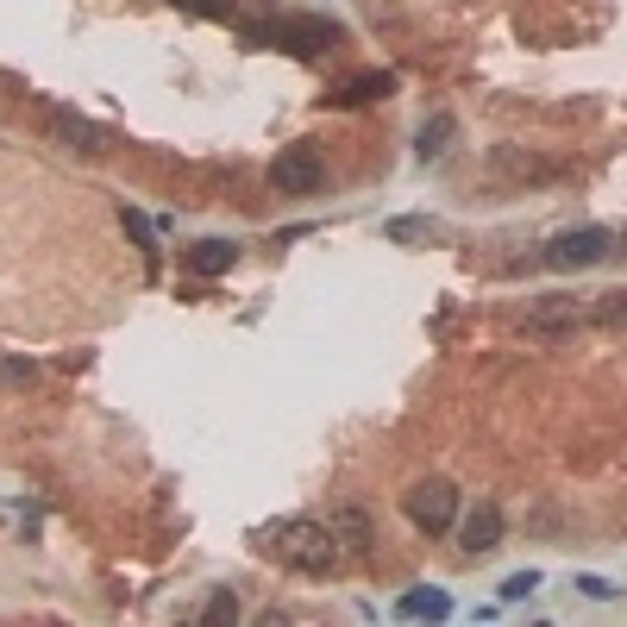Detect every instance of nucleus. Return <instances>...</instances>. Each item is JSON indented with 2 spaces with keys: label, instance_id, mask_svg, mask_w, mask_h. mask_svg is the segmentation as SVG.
I'll use <instances>...</instances> for the list:
<instances>
[{
  "label": "nucleus",
  "instance_id": "12",
  "mask_svg": "<svg viewBox=\"0 0 627 627\" xmlns=\"http://www.w3.org/2000/svg\"><path fill=\"white\" fill-rule=\"evenodd\" d=\"M571 321H577L571 308H533V314H527V333H565Z\"/></svg>",
  "mask_w": 627,
  "mask_h": 627
},
{
  "label": "nucleus",
  "instance_id": "13",
  "mask_svg": "<svg viewBox=\"0 0 627 627\" xmlns=\"http://www.w3.org/2000/svg\"><path fill=\"white\" fill-rule=\"evenodd\" d=\"M577 590H583L590 602H615V596H622V583H608V577H596V571L577 577Z\"/></svg>",
  "mask_w": 627,
  "mask_h": 627
},
{
  "label": "nucleus",
  "instance_id": "11",
  "mask_svg": "<svg viewBox=\"0 0 627 627\" xmlns=\"http://www.w3.org/2000/svg\"><path fill=\"white\" fill-rule=\"evenodd\" d=\"M57 132H63V138H70V145H82V150H100V132L88 120H75L70 107H63V113H57Z\"/></svg>",
  "mask_w": 627,
  "mask_h": 627
},
{
  "label": "nucleus",
  "instance_id": "14",
  "mask_svg": "<svg viewBox=\"0 0 627 627\" xmlns=\"http://www.w3.org/2000/svg\"><path fill=\"white\" fill-rule=\"evenodd\" d=\"M120 226H125V232H132V245H138V251H150V245H157V239H150V226H145V214H138V207H120Z\"/></svg>",
  "mask_w": 627,
  "mask_h": 627
},
{
  "label": "nucleus",
  "instance_id": "10",
  "mask_svg": "<svg viewBox=\"0 0 627 627\" xmlns=\"http://www.w3.org/2000/svg\"><path fill=\"white\" fill-rule=\"evenodd\" d=\"M383 95H396V75H389V70H371V75H358V82H351L346 100H383Z\"/></svg>",
  "mask_w": 627,
  "mask_h": 627
},
{
  "label": "nucleus",
  "instance_id": "4",
  "mask_svg": "<svg viewBox=\"0 0 627 627\" xmlns=\"http://www.w3.org/2000/svg\"><path fill=\"white\" fill-rule=\"evenodd\" d=\"M270 189H282V195H321V189H326L321 157H314L308 145L276 150V157H270Z\"/></svg>",
  "mask_w": 627,
  "mask_h": 627
},
{
  "label": "nucleus",
  "instance_id": "6",
  "mask_svg": "<svg viewBox=\"0 0 627 627\" xmlns=\"http://www.w3.org/2000/svg\"><path fill=\"white\" fill-rule=\"evenodd\" d=\"M182 264H189V276H226L239 264V245L232 239H195V245L182 251Z\"/></svg>",
  "mask_w": 627,
  "mask_h": 627
},
{
  "label": "nucleus",
  "instance_id": "2",
  "mask_svg": "<svg viewBox=\"0 0 627 627\" xmlns=\"http://www.w3.org/2000/svg\"><path fill=\"white\" fill-rule=\"evenodd\" d=\"M401 508H408V521L421 533H446L458 521V483L451 477H421V483L401 490Z\"/></svg>",
  "mask_w": 627,
  "mask_h": 627
},
{
  "label": "nucleus",
  "instance_id": "19",
  "mask_svg": "<svg viewBox=\"0 0 627 627\" xmlns=\"http://www.w3.org/2000/svg\"><path fill=\"white\" fill-rule=\"evenodd\" d=\"M0 376H7V383H32V376H38V364H32V358H7V364H0Z\"/></svg>",
  "mask_w": 627,
  "mask_h": 627
},
{
  "label": "nucleus",
  "instance_id": "18",
  "mask_svg": "<svg viewBox=\"0 0 627 627\" xmlns=\"http://www.w3.org/2000/svg\"><path fill=\"white\" fill-rule=\"evenodd\" d=\"M170 7H182V13H201V20H220V13H232V0H170Z\"/></svg>",
  "mask_w": 627,
  "mask_h": 627
},
{
  "label": "nucleus",
  "instance_id": "9",
  "mask_svg": "<svg viewBox=\"0 0 627 627\" xmlns=\"http://www.w3.org/2000/svg\"><path fill=\"white\" fill-rule=\"evenodd\" d=\"M451 132H458V120H451V113H433V120L421 125V138H414V157H421V164H439L451 145Z\"/></svg>",
  "mask_w": 627,
  "mask_h": 627
},
{
  "label": "nucleus",
  "instance_id": "16",
  "mask_svg": "<svg viewBox=\"0 0 627 627\" xmlns=\"http://www.w3.org/2000/svg\"><path fill=\"white\" fill-rule=\"evenodd\" d=\"M426 232V214H401V220H389V239H401V245H414Z\"/></svg>",
  "mask_w": 627,
  "mask_h": 627
},
{
  "label": "nucleus",
  "instance_id": "15",
  "mask_svg": "<svg viewBox=\"0 0 627 627\" xmlns=\"http://www.w3.org/2000/svg\"><path fill=\"white\" fill-rule=\"evenodd\" d=\"M533 590H540V571H515L508 583H502V602H527Z\"/></svg>",
  "mask_w": 627,
  "mask_h": 627
},
{
  "label": "nucleus",
  "instance_id": "7",
  "mask_svg": "<svg viewBox=\"0 0 627 627\" xmlns=\"http://www.w3.org/2000/svg\"><path fill=\"white\" fill-rule=\"evenodd\" d=\"M401 622H446L451 615V596L439 590V583H421V590H408V596L396 602Z\"/></svg>",
  "mask_w": 627,
  "mask_h": 627
},
{
  "label": "nucleus",
  "instance_id": "8",
  "mask_svg": "<svg viewBox=\"0 0 627 627\" xmlns=\"http://www.w3.org/2000/svg\"><path fill=\"white\" fill-rule=\"evenodd\" d=\"M326 527H333L339 552H371V521H364V508H339Z\"/></svg>",
  "mask_w": 627,
  "mask_h": 627
},
{
  "label": "nucleus",
  "instance_id": "3",
  "mask_svg": "<svg viewBox=\"0 0 627 627\" xmlns=\"http://www.w3.org/2000/svg\"><path fill=\"white\" fill-rule=\"evenodd\" d=\"M602 257H615V232L608 226H577V232H558L546 245V270H590Z\"/></svg>",
  "mask_w": 627,
  "mask_h": 627
},
{
  "label": "nucleus",
  "instance_id": "17",
  "mask_svg": "<svg viewBox=\"0 0 627 627\" xmlns=\"http://www.w3.org/2000/svg\"><path fill=\"white\" fill-rule=\"evenodd\" d=\"M207 622L220 627V622H239V596H232V590H220V596L207 602Z\"/></svg>",
  "mask_w": 627,
  "mask_h": 627
},
{
  "label": "nucleus",
  "instance_id": "1",
  "mask_svg": "<svg viewBox=\"0 0 627 627\" xmlns=\"http://www.w3.org/2000/svg\"><path fill=\"white\" fill-rule=\"evenodd\" d=\"M264 546L289 565V571H308V577H321V571H333L346 552H339V540H333V527L326 521H308V515H296V521H282V527H270V540Z\"/></svg>",
  "mask_w": 627,
  "mask_h": 627
},
{
  "label": "nucleus",
  "instance_id": "5",
  "mask_svg": "<svg viewBox=\"0 0 627 627\" xmlns=\"http://www.w3.org/2000/svg\"><path fill=\"white\" fill-rule=\"evenodd\" d=\"M458 546L471 552V558H483V552L502 546V508H496V502H477L471 515L458 521Z\"/></svg>",
  "mask_w": 627,
  "mask_h": 627
}]
</instances>
